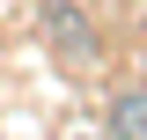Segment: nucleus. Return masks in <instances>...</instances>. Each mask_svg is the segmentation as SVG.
<instances>
[{
    "label": "nucleus",
    "instance_id": "obj_2",
    "mask_svg": "<svg viewBox=\"0 0 147 140\" xmlns=\"http://www.w3.org/2000/svg\"><path fill=\"white\" fill-rule=\"evenodd\" d=\"M74 140H88V133H74Z\"/></svg>",
    "mask_w": 147,
    "mask_h": 140
},
{
    "label": "nucleus",
    "instance_id": "obj_1",
    "mask_svg": "<svg viewBox=\"0 0 147 140\" xmlns=\"http://www.w3.org/2000/svg\"><path fill=\"white\" fill-rule=\"evenodd\" d=\"M110 140H147V96L140 88L110 103Z\"/></svg>",
    "mask_w": 147,
    "mask_h": 140
}]
</instances>
